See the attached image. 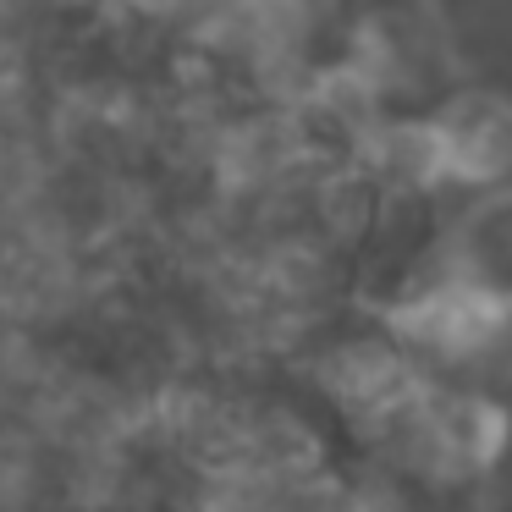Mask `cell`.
Instances as JSON below:
<instances>
[{
  "instance_id": "obj_1",
  "label": "cell",
  "mask_w": 512,
  "mask_h": 512,
  "mask_svg": "<svg viewBox=\"0 0 512 512\" xmlns=\"http://www.w3.org/2000/svg\"><path fill=\"white\" fill-rule=\"evenodd\" d=\"M402 287H435L468 309L512 320V177L479 188L452 221L435 226L430 254Z\"/></svg>"
},
{
  "instance_id": "obj_2",
  "label": "cell",
  "mask_w": 512,
  "mask_h": 512,
  "mask_svg": "<svg viewBox=\"0 0 512 512\" xmlns=\"http://www.w3.org/2000/svg\"><path fill=\"white\" fill-rule=\"evenodd\" d=\"M441 188H496L512 177V100L496 89H452L419 116Z\"/></svg>"
}]
</instances>
